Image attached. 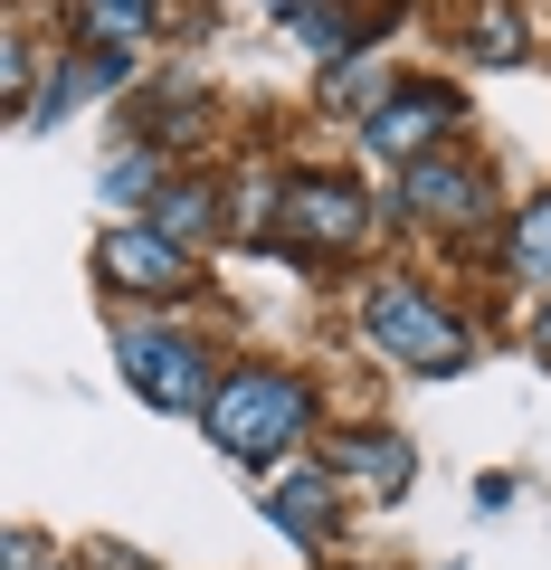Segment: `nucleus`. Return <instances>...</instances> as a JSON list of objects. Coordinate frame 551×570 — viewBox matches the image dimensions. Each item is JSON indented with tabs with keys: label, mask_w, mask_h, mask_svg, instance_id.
Masks as SVG:
<instances>
[{
	"label": "nucleus",
	"mask_w": 551,
	"mask_h": 570,
	"mask_svg": "<svg viewBox=\"0 0 551 570\" xmlns=\"http://www.w3.org/2000/svg\"><path fill=\"white\" fill-rule=\"evenodd\" d=\"M209 438H219L228 456H276V448H295L305 438V381L295 371H228L219 390H209Z\"/></svg>",
	"instance_id": "1"
},
{
	"label": "nucleus",
	"mask_w": 551,
	"mask_h": 570,
	"mask_svg": "<svg viewBox=\"0 0 551 570\" xmlns=\"http://www.w3.org/2000/svg\"><path fill=\"white\" fill-rule=\"evenodd\" d=\"M371 343L400 352L409 371H456L466 362V333H456L419 285H381V295H371Z\"/></svg>",
	"instance_id": "2"
},
{
	"label": "nucleus",
	"mask_w": 551,
	"mask_h": 570,
	"mask_svg": "<svg viewBox=\"0 0 551 570\" xmlns=\"http://www.w3.org/2000/svg\"><path fill=\"white\" fill-rule=\"evenodd\" d=\"M124 371H134V390L163 400V409H200L209 400L200 343H171V333H124Z\"/></svg>",
	"instance_id": "3"
},
{
	"label": "nucleus",
	"mask_w": 551,
	"mask_h": 570,
	"mask_svg": "<svg viewBox=\"0 0 551 570\" xmlns=\"http://www.w3.org/2000/svg\"><path fill=\"white\" fill-rule=\"evenodd\" d=\"M96 266L115 285H134V295H181V285H190V257L163 238V228H115V238L96 247Z\"/></svg>",
	"instance_id": "4"
},
{
	"label": "nucleus",
	"mask_w": 551,
	"mask_h": 570,
	"mask_svg": "<svg viewBox=\"0 0 551 570\" xmlns=\"http://www.w3.org/2000/svg\"><path fill=\"white\" fill-rule=\"evenodd\" d=\"M286 209H295V228H305L314 247H352V238L371 228V219H362V200H352L343 181H295V200H286Z\"/></svg>",
	"instance_id": "5"
},
{
	"label": "nucleus",
	"mask_w": 551,
	"mask_h": 570,
	"mask_svg": "<svg viewBox=\"0 0 551 570\" xmlns=\"http://www.w3.org/2000/svg\"><path fill=\"white\" fill-rule=\"evenodd\" d=\"M475 200H485L475 171H447V163H419V171H409V209H419V219H475Z\"/></svg>",
	"instance_id": "6"
},
{
	"label": "nucleus",
	"mask_w": 551,
	"mask_h": 570,
	"mask_svg": "<svg viewBox=\"0 0 551 570\" xmlns=\"http://www.w3.org/2000/svg\"><path fill=\"white\" fill-rule=\"evenodd\" d=\"M447 115H456L447 96H409L400 115H381V124H371V142H381V153H419V142H437V134H447Z\"/></svg>",
	"instance_id": "7"
},
{
	"label": "nucleus",
	"mask_w": 551,
	"mask_h": 570,
	"mask_svg": "<svg viewBox=\"0 0 551 570\" xmlns=\"http://www.w3.org/2000/svg\"><path fill=\"white\" fill-rule=\"evenodd\" d=\"M333 466H343V475H371L381 494H400V485H409V448L390 438V428H362V438H352V448L333 456Z\"/></svg>",
	"instance_id": "8"
},
{
	"label": "nucleus",
	"mask_w": 551,
	"mask_h": 570,
	"mask_svg": "<svg viewBox=\"0 0 551 570\" xmlns=\"http://www.w3.org/2000/svg\"><path fill=\"white\" fill-rule=\"evenodd\" d=\"M513 276L551 285V200H532L523 219H513Z\"/></svg>",
	"instance_id": "9"
},
{
	"label": "nucleus",
	"mask_w": 551,
	"mask_h": 570,
	"mask_svg": "<svg viewBox=\"0 0 551 570\" xmlns=\"http://www.w3.org/2000/svg\"><path fill=\"white\" fill-rule=\"evenodd\" d=\"M276 523H286V532H305V542H314V532L333 523V513H324V475H305V485H276Z\"/></svg>",
	"instance_id": "10"
},
{
	"label": "nucleus",
	"mask_w": 551,
	"mask_h": 570,
	"mask_svg": "<svg viewBox=\"0 0 551 570\" xmlns=\"http://www.w3.org/2000/svg\"><path fill=\"white\" fill-rule=\"evenodd\" d=\"M200 219H209V200H200V190H171V200H163V238H190Z\"/></svg>",
	"instance_id": "11"
},
{
	"label": "nucleus",
	"mask_w": 551,
	"mask_h": 570,
	"mask_svg": "<svg viewBox=\"0 0 551 570\" xmlns=\"http://www.w3.org/2000/svg\"><path fill=\"white\" fill-rule=\"evenodd\" d=\"M362 96H381V67H362V58L333 67V105H362Z\"/></svg>",
	"instance_id": "12"
},
{
	"label": "nucleus",
	"mask_w": 551,
	"mask_h": 570,
	"mask_svg": "<svg viewBox=\"0 0 551 570\" xmlns=\"http://www.w3.org/2000/svg\"><path fill=\"white\" fill-rule=\"evenodd\" d=\"M542 352H551V314H542Z\"/></svg>",
	"instance_id": "13"
}]
</instances>
